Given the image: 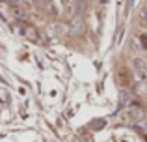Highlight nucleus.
Here are the masks:
<instances>
[{
  "mask_svg": "<svg viewBox=\"0 0 147 142\" xmlns=\"http://www.w3.org/2000/svg\"><path fill=\"white\" fill-rule=\"evenodd\" d=\"M145 140H147V137H145Z\"/></svg>",
  "mask_w": 147,
  "mask_h": 142,
  "instance_id": "nucleus-7",
  "label": "nucleus"
},
{
  "mask_svg": "<svg viewBox=\"0 0 147 142\" xmlns=\"http://www.w3.org/2000/svg\"><path fill=\"white\" fill-rule=\"evenodd\" d=\"M39 4L43 7H47V10L50 11V13H56V10H54V4H52V0H39Z\"/></svg>",
  "mask_w": 147,
  "mask_h": 142,
  "instance_id": "nucleus-3",
  "label": "nucleus"
},
{
  "mask_svg": "<svg viewBox=\"0 0 147 142\" xmlns=\"http://www.w3.org/2000/svg\"><path fill=\"white\" fill-rule=\"evenodd\" d=\"M119 80H121L123 86H127V84H129V73H127V69H121V71H119Z\"/></svg>",
  "mask_w": 147,
  "mask_h": 142,
  "instance_id": "nucleus-4",
  "label": "nucleus"
},
{
  "mask_svg": "<svg viewBox=\"0 0 147 142\" xmlns=\"http://www.w3.org/2000/svg\"><path fill=\"white\" fill-rule=\"evenodd\" d=\"M134 67H136L138 77H140V79H144V77H145V69H147V64L142 58H136V60H134Z\"/></svg>",
  "mask_w": 147,
  "mask_h": 142,
  "instance_id": "nucleus-2",
  "label": "nucleus"
},
{
  "mask_svg": "<svg viewBox=\"0 0 147 142\" xmlns=\"http://www.w3.org/2000/svg\"><path fill=\"white\" fill-rule=\"evenodd\" d=\"M140 41H142V47L147 49V36L144 34V36H140Z\"/></svg>",
  "mask_w": 147,
  "mask_h": 142,
  "instance_id": "nucleus-6",
  "label": "nucleus"
},
{
  "mask_svg": "<svg viewBox=\"0 0 147 142\" xmlns=\"http://www.w3.org/2000/svg\"><path fill=\"white\" fill-rule=\"evenodd\" d=\"M140 22H142V24H147V7H142V11H140Z\"/></svg>",
  "mask_w": 147,
  "mask_h": 142,
  "instance_id": "nucleus-5",
  "label": "nucleus"
},
{
  "mask_svg": "<svg viewBox=\"0 0 147 142\" xmlns=\"http://www.w3.org/2000/svg\"><path fill=\"white\" fill-rule=\"evenodd\" d=\"M17 30L30 41H39V32L36 30V26H32L26 21H17Z\"/></svg>",
  "mask_w": 147,
  "mask_h": 142,
  "instance_id": "nucleus-1",
  "label": "nucleus"
}]
</instances>
